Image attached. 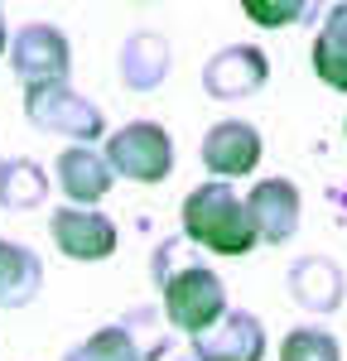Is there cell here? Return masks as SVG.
<instances>
[{
  "label": "cell",
  "mask_w": 347,
  "mask_h": 361,
  "mask_svg": "<svg viewBox=\"0 0 347 361\" xmlns=\"http://www.w3.org/2000/svg\"><path fill=\"white\" fill-rule=\"evenodd\" d=\"M10 73L20 78V87H44V82H68L73 73V44L58 25H20L10 34Z\"/></svg>",
  "instance_id": "obj_5"
},
{
  "label": "cell",
  "mask_w": 347,
  "mask_h": 361,
  "mask_svg": "<svg viewBox=\"0 0 347 361\" xmlns=\"http://www.w3.org/2000/svg\"><path fill=\"white\" fill-rule=\"evenodd\" d=\"M198 361H265V323L246 308H227L217 328L193 337Z\"/></svg>",
  "instance_id": "obj_12"
},
{
  "label": "cell",
  "mask_w": 347,
  "mask_h": 361,
  "mask_svg": "<svg viewBox=\"0 0 347 361\" xmlns=\"http://www.w3.org/2000/svg\"><path fill=\"white\" fill-rule=\"evenodd\" d=\"M25 116H29V126H39L44 135L73 140V145H102V135H106L102 106L87 102L73 82L25 87Z\"/></svg>",
  "instance_id": "obj_3"
},
{
  "label": "cell",
  "mask_w": 347,
  "mask_h": 361,
  "mask_svg": "<svg viewBox=\"0 0 347 361\" xmlns=\"http://www.w3.org/2000/svg\"><path fill=\"white\" fill-rule=\"evenodd\" d=\"M314 78L333 92H347V5H333L314 39Z\"/></svg>",
  "instance_id": "obj_15"
},
{
  "label": "cell",
  "mask_w": 347,
  "mask_h": 361,
  "mask_svg": "<svg viewBox=\"0 0 347 361\" xmlns=\"http://www.w3.org/2000/svg\"><path fill=\"white\" fill-rule=\"evenodd\" d=\"M260 154H265V140L251 121H212L207 130H202V145H198V159L202 169L217 178V183H227V178H251L260 164Z\"/></svg>",
  "instance_id": "obj_7"
},
{
  "label": "cell",
  "mask_w": 347,
  "mask_h": 361,
  "mask_svg": "<svg viewBox=\"0 0 347 361\" xmlns=\"http://www.w3.org/2000/svg\"><path fill=\"white\" fill-rule=\"evenodd\" d=\"M343 130H347V121H343Z\"/></svg>",
  "instance_id": "obj_24"
},
{
  "label": "cell",
  "mask_w": 347,
  "mask_h": 361,
  "mask_svg": "<svg viewBox=\"0 0 347 361\" xmlns=\"http://www.w3.org/2000/svg\"><path fill=\"white\" fill-rule=\"evenodd\" d=\"M174 68V49L159 29H130L121 39V54H116V78L126 92H154L164 87Z\"/></svg>",
  "instance_id": "obj_11"
},
{
  "label": "cell",
  "mask_w": 347,
  "mask_h": 361,
  "mask_svg": "<svg viewBox=\"0 0 347 361\" xmlns=\"http://www.w3.org/2000/svg\"><path fill=\"white\" fill-rule=\"evenodd\" d=\"M241 15L260 29H289V25H299V20H309L314 5L309 0H246Z\"/></svg>",
  "instance_id": "obj_20"
},
{
  "label": "cell",
  "mask_w": 347,
  "mask_h": 361,
  "mask_svg": "<svg viewBox=\"0 0 347 361\" xmlns=\"http://www.w3.org/2000/svg\"><path fill=\"white\" fill-rule=\"evenodd\" d=\"M49 236H54L58 255L83 260V265L111 260L116 246H121V231L102 207H58L49 217Z\"/></svg>",
  "instance_id": "obj_8"
},
{
  "label": "cell",
  "mask_w": 347,
  "mask_h": 361,
  "mask_svg": "<svg viewBox=\"0 0 347 361\" xmlns=\"http://www.w3.org/2000/svg\"><path fill=\"white\" fill-rule=\"evenodd\" d=\"M44 289V260L34 246L0 241V308H25Z\"/></svg>",
  "instance_id": "obj_14"
},
{
  "label": "cell",
  "mask_w": 347,
  "mask_h": 361,
  "mask_svg": "<svg viewBox=\"0 0 347 361\" xmlns=\"http://www.w3.org/2000/svg\"><path fill=\"white\" fill-rule=\"evenodd\" d=\"M202 92L212 102H246V97H260L265 82H270V58L256 44H227L202 63L198 73Z\"/></svg>",
  "instance_id": "obj_6"
},
{
  "label": "cell",
  "mask_w": 347,
  "mask_h": 361,
  "mask_svg": "<svg viewBox=\"0 0 347 361\" xmlns=\"http://www.w3.org/2000/svg\"><path fill=\"white\" fill-rule=\"evenodd\" d=\"M159 308H150V304H135V308H126L116 323L130 333V342H135V352H140V361H164L174 357V342L164 337V328H159Z\"/></svg>",
  "instance_id": "obj_17"
},
{
  "label": "cell",
  "mask_w": 347,
  "mask_h": 361,
  "mask_svg": "<svg viewBox=\"0 0 347 361\" xmlns=\"http://www.w3.org/2000/svg\"><path fill=\"white\" fill-rule=\"evenodd\" d=\"M10 54V29H5V10H0V58Z\"/></svg>",
  "instance_id": "obj_22"
},
{
  "label": "cell",
  "mask_w": 347,
  "mask_h": 361,
  "mask_svg": "<svg viewBox=\"0 0 347 361\" xmlns=\"http://www.w3.org/2000/svg\"><path fill=\"white\" fill-rule=\"evenodd\" d=\"M102 154H106L116 178H130V183H164L174 173V164H178L174 135L159 121H130V126L111 130Z\"/></svg>",
  "instance_id": "obj_4"
},
{
  "label": "cell",
  "mask_w": 347,
  "mask_h": 361,
  "mask_svg": "<svg viewBox=\"0 0 347 361\" xmlns=\"http://www.w3.org/2000/svg\"><path fill=\"white\" fill-rule=\"evenodd\" d=\"M285 289L299 308H309V313H333V308H343V299H347V275H343V265H338L333 255H299V260L289 265V275H285Z\"/></svg>",
  "instance_id": "obj_13"
},
{
  "label": "cell",
  "mask_w": 347,
  "mask_h": 361,
  "mask_svg": "<svg viewBox=\"0 0 347 361\" xmlns=\"http://www.w3.org/2000/svg\"><path fill=\"white\" fill-rule=\"evenodd\" d=\"M63 361H140V352H135V342L121 323H106V328L87 333L78 347H68Z\"/></svg>",
  "instance_id": "obj_18"
},
{
  "label": "cell",
  "mask_w": 347,
  "mask_h": 361,
  "mask_svg": "<svg viewBox=\"0 0 347 361\" xmlns=\"http://www.w3.org/2000/svg\"><path fill=\"white\" fill-rule=\"evenodd\" d=\"M49 173L44 164H34V159H0V207L5 212H34V207H44L49 202Z\"/></svg>",
  "instance_id": "obj_16"
},
{
  "label": "cell",
  "mask_w": 347,
  "mask_h": 361,
  "mask_svg": "<svg viewBox=\"0 0 347 361\" xmlns=\"http://www.w3.org/2000/svg\"><path fill=\"white\" fill-rule=\"evenodd\" d=\"M183 260H188V255H183V241H164V246L154 250V270H150V275H154V289H159V284H164V275H169V270H178Z\"/></svg>",
  "instance_id": "obj_21"
},
{
  "label": "cell",
  "mask_w": 347,
  "mask_h": 361,
  "mask_svg": "<svg viewBox=\"0 0 347 361\" xmlns=\"http://www.w3.org/2000/svg\"><path fill=\"white\" fill-rule=\"evenodd\" d=\"M280 361H343V347L328 328L304 323V328H289L280 337Z\"/></svg>",
  "instance_id": "obj_19"
},
{
  "label": "cell",
  "mask_w": 347,
  "mask_h": 361,
  "mask_svg": "<svg viewBox=\"0 0 347 361\" xmlns=\"http://www.w3.org/2000/svg\"><path fill=\"white\" fill-rule=\"evenodd\" d=\"M178 222H183V241L202 246L207 255H222V260L251 255L260 246L256 226L246 217V197L236 193L231 183H217V178L198 183L193 193L183 197Z\"/></svg>",
  "instance_id": "obj_1"
},
{
  "label": "cell",
  "mask_w": 347,
  "mask_h": 361,
  "mask_svg": "<svg viewBox=\"0 0 347 361\" xmlns=\"http://www.w3.org/2000/svg\"><path fill=\"white\" fill-rule=\"evenodd\" d=\"M164 361H198L193 352H174V357H164Z\"/></svg>",
  "instance_id": "obj_23"
},
{
  "label": "cell",
  "mask_w": 347,
  "mask_h": 361,
  "mask_svg": "<svg viewBox=\"0 0 347 361\" xmlns=\"http://www.w3.org/2000/svg\"><path fill=\"white\" fill-rule=\"evenodd\" d=\"M227 308H231L227 284L202 260H183L159 284V313H164V323L174 333H183V337H202L207 328H217L227 318Z\"/></svg>",
  "instance_id": "obj_2"
},
{
  "label": "cell",
  "mask_w": 347,
  "mask_h": 361,
  "mask_svg": "<svg viewBox=\"0 0 347 361\" xmlns=\"http://www.w3.org/2000/svg\"><path fill=\"white\" fill-rule=\"evenodd\" d=\"M246 217L256 226V241L265 246H285L289 236L299 231V217H304V197L289 178H260L246 193Z\"/></svg>",
  "instance_id": "obj_9"
},
{
  "label": "cell",
  "mask_w": 347,
  "mask_h": 361,
  "mask_svg": "<svg viewBox=\"0 0 347 361\" xmlns=\"http://www.w3.org/2000/svg\"><path fill=\"white\" fill-rule=\"evenodd\" d=\"M54 178H58V193L68 197V207H97L116 188V173L97 145H68V149H58Z\"/></svg>",
  "instance_id": "obj_10"
}]
</instances>
